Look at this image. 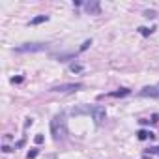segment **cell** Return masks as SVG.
I'll list each match as a JSON object with an SVG mask.
<instances>
[{
  "instance_id": "6da1fadb",
  "label": "cell",
  "mask_w": 159,
  "mask_h": 159,
  "mask_svg": "<svg viewBox=\"0 0 159 159\" xmlns=\"http://www.w3.org/2000/svg\"><path fill=\"white\" fill-rule=\"evenodd\" d=\"M51 135H52V139H54L56 142L66 139V135H67V124H66L64 112L56 114V116L51 120Z\"/></svg>"
},
{
  "instance_id": "7a4b0ae2",
  "label": "cell",
  "mask_w": 159,
  "mask_h": 159,
  "mask_svg": "<svg viewBox=\"0 0 159 159\" xmlns=\"http://www.w3.org/2000/svg\"><path fill=\"white\" fill-rule=\"evenodd\" d=\"M47 49V43L43 41H34V43H23L13 49V52H41Z\"/></svg>"
},
{
  "instance_id": "3957f363",
  "label": "cell",
  "mask_w": 159,
  "mask_h": 159,
  "mask_svg": "<svg viewBox=\"0 0 159 159\" xmlns=\"http://www.w3.org/2000/svg\"><path fill=\"white\" fill-rule=\"evenodd\" d=\"M83 83H69V84H58L52 86L51 92H58V94H69V92H77V90H83Z\"/></svg>"
},
{
  "instance_id": "277c9868",
  "label": "cell",
  "mask_w": 159,
  "mask_h": 159,
  "mask_svg": "<svg viewBox=\"0 0 159 159\" xmlns=\"http://www.w3.org/2000/svg\"><path fill=\"white\" fill-rule=\"evenodd\" d=\"M90 116H92V118H94V122L99 125V124H103V122H105V118H107V111H105V107H101V105H92Z\"/></svg>"
},
{
  "instance_id": "5b68a950",
  "label": "cell",
  "mask_w": 159,
  "mask_h": 159,
  "mask_svg": "<svg viewBox=\"0 0 159 159\" xmlns=\"http://www.w3.org/2000/svg\"><path fill=\"white\" fill-rule=\"evenodd\" d=\"M140 98H159V84H153V86H144L140 92H139Z\"/></svg>"
},
{
  "instance_id": "8992f818",
  "label": "cell",
  "mask_w": 159,
  "mask_h": 159,
  "mask_svg": "<svg viewBox=\"0 0 159 159\" xmlns=\"http://www.w3.org/2000/svg\"><path fill=\"white\" fill-rule=\"evenodd\" d=\"M84 11L90 13V15H99L101 13V6H99L98 0H92V2H86L84 4Z\"/></svg>"
},
{
  "instance_id": "52a82bcc",
  "label": "cell",
  "mask_w": 159,
  "mask_h": 159,
  "mask_svg": "<svg viewBox=\"0 0 159 159\" xmlns=\"http://www.w3.org/2000/svg\"><path fill=\"white\" fill-rule=\"evenodd\" d=\"M90 111H92L90 105H81V107L71 109V114H73V116H81V114H90Z\"/></svg>"
},
{
  "instance_id": "ba28073f",
  "label": "cell",
  "mask_w": 159,
  "mask_h": 159,
  "mask_svg": "<svg viewBox=\"0 0 159 159\" xmlns=\"http://www.w3.org/2000/svg\"><path fill=\"white\" fill-rule=\"evenodd\" d=\"M129 94H131L129 88H118V90H114V92H109L107 96H109V98H125V96H129Z\"/></svg>"
},
{
  "instance_id": "9c48e42d",
  "label": "cell",
  "mask_w": 159,
  "mask_h": 159,
  "mask_svg": "<svg viewBox=\"0 0 159 159\" xmlns=\"http://www.w3.org/2000/svg\"><path fill=\"white\" fill-rule=\"evenodd\" d=\"M137 137H139V140H148V139H153L155 135H153L152 131H148V129H140V131L137 133Z\"/></svg>"
},
{
  "instance_id": "30bf717a",
  "label": "cell",
  "mask_w": 159,
  "mask_h": 159,
  "mask_svg": "<svg viewBox=\"0 0 159 159\" xmlns=\"http://www.w3.org/2000/svg\"><path fill=\"white\" fill-rule=\"evenodd\" d=\"M49 21V15H38L30 21V26H36V25H41V23H47Z\"/></svg>"
},
{
  "instance_id": "8fae6325",
  "label": "cell",
  "mask_w": 159,
  "mask_h": 159,
  "mask_svg": "<svg viewBox=\"0 0 159 159\" xmlns=\"http://www.w3.org/2000/svg\"><path fill=\"white\" fill-rule=\"evenodd\" d=\"M137 30H139V34H140V36H150V34H153V32H155V26H152V28H148V26H139Z\"/></svg>"
},
{
  "instance_id": "7c38bea8",
  "label": "cell",
  "mask_w": 159,
  "mask_h": 159,
  "mask_svg": "<svg viewBox=\"0 0 159 159\" xmlns=\"http://www.w3.org/2000/svg\"><path fill=\"white\" fill-rule=\"evenodd\" d=\"M83 69H84V66H81V64H71L69 66V71L71 73H81Z\"/></svg>"
},
{
  "instance_id": "4fadbf2b",
  "label": "cell",
  "mask_w": 159,
  "mask_h": 159,
  "mask_svg": "<svg viewBox=\"0 0 159 159\" xmlns=\"http://www.w3.org/2000/svg\"><path fill=\"white\" fill-rule=\"evenodd\" d=\"M77 56V52H71V54H58L56 58L60 60V62H66V60H69V58H75Z\"/></svg>"
},
{
  "instance_id": "5bb4252c",
  "label": "cell",
  "mask_w": 159,
  "mask_h": 159,
  "mask_svg": "<svg viewBox=\"0 0 159 159\" xmlns=\"http://www.w3.org/2000/svg\"><path fill=\"white\" fill-rule=\"evenodd\" d=\"M38 153H39V150H38V148H32V150L26 153V159H36V157H38Z\"/></svg>"
},
{
  "instance_id": "9a60e30c",
  "label": "cell",
  "mask_w": 159,
  "mask_h": 159,
  "mask_svg": "<svg viewBox=\"0 0 159 159\" xmlns=\"http://www.w3.org/2000/svg\"><path fill=\"white\" fill-rule=\"evenodd\" d=\"M155 15H157V13H155L153 10H144V17H146V19H155Z\"/></svg>"
},
{
  "instance_id": "2e32d148",
  "label": "cell",
  "mask_w": 159,
  "mask_h": 159,
  "mask_svg": "<svg viewBox=\"0 0 159 159\" xmlns=\"http://www.w3.org/2000/svg\"><path fill=\"white\" fill-rule=\"evenodd\" d=\"M90 45H92V39H86V41H84V43L81 45V49H79V52H83V51H86V49H88Z\"/></svg>"
},
{
  "instance_id": "e0dca14e",
  "label": "cell",
  "mask_w": 159,
  "mask_h": 159,
  "mask_svg": "<svg viewBox=\"0 0 159 159\" xmlns=\"http://www.w3.org/2000/svg\"><path fill=\"white\" fill-rule=\"evenodd\" d=\"M25 81V77H11V84H19Z\"/></svg>"
},
{
  "instance_id": "ac0fdd59",
  "label": "cell",
  "mask_w": 159,
  "mask_h": 159,
  "mask_svg": "<svg viewBox=\"0 0 159 159\" xmlns=\"http://www.w3.org/2000/svg\"><path fill=\"white\" fill-rule=\"evenodd\" d=\"M34 140H36V144H41V142H43V135H38Z\"/></svg>"
},
{
  "instance_id": "d6986e66",
  "label": "cell",
  "mask_w": 159,
  "mask_h": 159,
  "mask_svg": "<svg viewBox=\"0 0 159 159\" xmlns=\"http://www.w3.org/2000/svg\"><path fill=\"white\" fill-rule=\"evenodd\" d=\"M2 152H4V153H8V152H11V148H10V146H6V144H4V146H2Z\"/></svg>"
},
{
  "instance_id": "ffe728a7",
  "label": "cell",
  "mask_w": 159,
  "mask_h": 159,
  "mask_svg": "<svg viewBox=\"0 0 159 159\" xmlns=\"http://www.w3.org/2000/svg\"><path fill=\"white\" fill-rule=\"evenodd\" d=\"M157 155H159V146H157Z\"/></svg>"
}]
</instances>
